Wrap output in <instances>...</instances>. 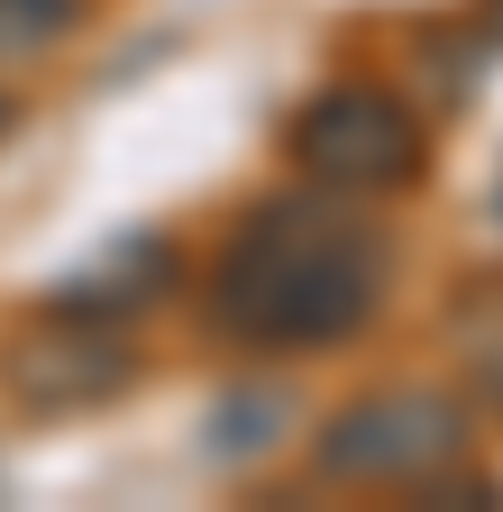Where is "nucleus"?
I'll return each instance as SVG.
<instances>
[{"label": "nucleus", "instance_id": "nucleus-1", "mask_svg": "<svg viewBox=\"0 0 503 512\" xmlns=\"http://www.w3.org/2000/svg\"><path fill=\"white\" fill-rule=\"evenodd\" d=\"M394 247L366 211H339L321 192L302 202H257L247 229L220 247L211 311L247 348H330L366 330V311L385 302Z\"/></svg>", "mask_w": 503, "mask_h": 512}, {"label": "nucleus", "instance_id": "nucleus-2", "mask_svg": "<svg viewBox=\"0 0 503 512\" xmlns=\"http://www.w3.org/2000/svg\"><path fill=\"white\" fill-rule=\"evenodd\" d=\"M293 165L321 192H357V202H385L421 174V119L375 92V83H330L321 101H302L293 119Z\"/></svg>", "mask_w": 503, "mask_h": 512}, {"label": "nucleus", "instance_id": "nucleus-3", "mask_svg": "<svg viewBox=\"0 0 503 512\" xmlns=\"http://www.w3.org/2000/svg\"><path fill=\"white\" fill-rule=\"evenodd\" d=\"M467 458V412L430 384H394L366 394L321 430V476L330 485H421Z\"/></svg>", "mask_w": 503, "mask_h": 512}, {"label": "nucleus", "instance_id": "nucleus-4", "mask_svg": "<svg viewBox=\"0 0 503 512\" xmlns=\"http://www.w3.org/2000/svg\"><path fill=\"white\" fill-rule=\"evenodd\" d=\"M0 384H10V403L37 412V421H65V412H101L138 384V348L119 320L101 311H65L55 302L37 330H19L0 348Z\"/></svg>", "mask_w": 503, "mask_h": 512}, {"label": "nucleus", "instance_id": "nucleus-5", "mask_svg": "<svg viewBox=\"0 0 503 512\" xmlns=\"http://www.w3.org/2000/svg\"><path fill=\"white\" fill-rule=\"evenodd\" d=\"M165 275H174V247L165 238H119L110 247V266H83V275H65L55 284V302L65 311H129V302H156L165 293Z\"/></svg>", "mask_w": 503, "mask_h": 512}, {"label": "nucleus", "instance_id": "nucleus-6", "mask_svg": "<svg viewBox=\"0 0 503 512\" xmlns=\"http://www.w3.org/2000/svg\"><path fill=\"white\" fill-rule=\"evenodd\" d=\"M275 430H284V403L275 394H229L211 412V448H220V458H247V448H266Z\"/></svg>", "mask_w": 503, "mask_h": 512}, {"label": "nucleus", "instance_id": "nucleus-7", "mask_svg": "<svg viewBox=\"0 0 503 512\" xmlns=\"http://www.w3.org/2000/svg\"><path fill=\"white\" fill-rule=\"evenodd\" d=\"M74 10H83V0H0V55H28L46 37H65Z\"/></svg>", "mask_w": 503, "mask_h": 512}, {"label": "nucleus", "instance_id": "nucleus-8", "mask_svg": "<svg viewBox=\"0 0 503 512\" xmlns=\"http://www.w3.org/2000/svg\"><path fill=\"white\" fill-rule=\"evenodd\" d=\"M494 37H503V0H494Z\"/></svg>", "mask_w": 503, "mask_h": 512}]
</instances>
